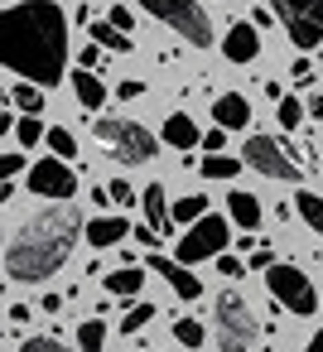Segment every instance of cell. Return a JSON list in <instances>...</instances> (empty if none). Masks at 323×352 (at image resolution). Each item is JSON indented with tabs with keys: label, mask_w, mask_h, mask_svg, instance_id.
Returning <instances> with one entry per match:
<instances>
[{
	"label": "cell",
	"mask_w": 323,
	"mask_h": 352,
	"mask_svg": "<svg viewBox=\"0 0 323 352\" xmlns=\"http://www.w3.org/2000/svg\"><path fill=\"white\" fill-rule=\"evenodd\" d=\"M246 265H251V270H270V265H280V261L270 256V246H256V256H251Z\"/></svg>",
	"instance_id": "obj_38"
},
{
	"label": "cell",
	"mask_w": 323,
	"mask_h": 352,
	"mask_svg": "<svg viewBox=\"0 0 323 352\" xmlns=\"http://www.w3.org/2000/svg\"><path fill=\"white\" fill-rule=\"evenodd\" d=\"M97 58H102V49H97V44H87V49H82V58H78V68H87V73H92V68H97Z\"/></svg>",
	"instance_id": "obj_39"
},
{
	"label": "cell",
	"mask_w": 323,
	"mask_h": 352,
	"mask_svg": "<svg viewBox=\"0 0 323 352\" xmlns=\"http://www.w3.org/2000/svg\"><path fill=\"white\" fill-rule=\"evenodd\" d=\"M304 111H309V107H304L299 97H285V102L275 107V121H280L285 131H299V126H304Z\"/></svg>",
	"instance_id": "obj_26"
},
{
	"label": "cell",
	"mask_w": 323,
	"mask_h": 352,
	"mask_svg": "<svg viewBox=\"0 0 323 352\" xmlns=\"http://www.w3.org/2000/svg\"><path fill=\"white\" fill-rule=\"evenodd\" d=\"M198 174L203 179H236L241 174V160H232V155H203Z\"/></svg>",
	"instance_id": "obj_24"
},
{
	"label": "cell",
	"mask_w": 323,
	"mask_h": 352,
	"mask_svg": "<svg viewBox=\"0 0 323 352\" xmlns=\"http://www.w3.org/2000/svg\"><path fill=\"white\" fill-rule=\"evenodd\" d=\"M87 34H92V44H97V49H107V54H131V49H135V39H131V34H116V25H111V20L87 25Z\"/></svg>",
	"instance_id": "obj_19"
},
{
	"label": "cell",
	"mask_w": 323,
	"mask_h": 352,
	"mask_svg": "<svg viewBox=\"0 0 323 352\" xmlns=\"http://www.w3.org/2000/svg\"><path fill=\"white\" fill-rule=\"evenodd\" d=\"M140 208H145V227H155V232H174V203H169L164 184H150V188L140 193Z\"/></svg>",
	"instance_id": "obj_15"
},
{
	"label": "cell",
	"mask_w": 323,
	"mask_h": 352,
	"mask_svg": "<svg viewBox=\"0 0 323 352\" xmlns=\"http://www.w3.org/2000/svg\"><path fill=\"white\" fill-rule=\"evenodd\" d=\"M145 265H155V275H164V280H169V289H174L179 299H198V294H203V280H198L188 265H179L174 256H150Z\"/></svg>",
	"instance_id": "obj_12"
},
{
	"label": "cell",
	"mask_w": 323,
	"mask_h": 352,
	"mask_svg": "<svg viewBox=\"0 0 323 352\" xmlns=\"http://www.w3.org/2000/svg\"><path fill=\"white\" fill-rule=\"evenodd\" d=\"M159 135H164L174 150H193V145H203V131L193 126V116H188V111H174V116L164 121V131H159Z\"/></svg>",
	"instance_id": "obj_17"
},
{
	"label": "cell",
	"mask_w": 323,
	"mask_h": 352,
	"mask_svg": "<svg viewBox=\"0 0 323 352\" xmlns=\"http://www.w3.org/2000/svg\"><path fill=\"white\" fill-rule=\"evenodd\" d=\"M102 285H107V294L135 299V294H140V285H145V270H140V265H121V270H111Z\"/></svg>",
	"instance_id": "obj_20"
},
{
	"label": "cell",
	"mask_w": 323,
	"mask_h": 352,
	"mask_svg": "<svg viewBox=\"0 0 323 352\" xmlns=\"http://www.w3.org/2000/svg\"><path fill=\"white\" fill-rule=\"evenodd\" d=\"M294 212L309 222V232H318V236H323V198H318V193L294 188Z\"/></svg>",
	"instance_id": "obj_21"
},
{
	"label": "cell",
	"mask_w": 323,
	"mask_h": 352,
	"mask_svg": "<svg viewBox=\"0 0 323 352\" xmlns=\"http://www.w3.org/2000/svg\"><path fill=\"white\" fill-rule=\"evenodd\" d=\"M203 217H208V198H203V193H188V198H179V203H174V227H183V232H188V227H193V222H203Z\"/></svg>",
	"instance_id": "obj_22"
},
{
	"label": "cell",
	"mask_w": 323,
	"mask_h": 352,
	"mask_svg": "<svg viewBox=\"0 0 323 352\" xmlns=\"http://www.w3.org/2000/svg\"><path fill=\"white\" fill-rule=\"evenodd\" d=\"M131 232H135V227H131L121 212H116V217H111V212H102V217H92V222H87V232H82V236H87V246L107 251V246H121Z\"/></svg>",
	"instance_id": "obj_13"
},
{
	"label": "cell",
	"mask_w": 323,
	"mask_h": 352,
	"mask_svg": "<svg viewBox=\"0 0 323 352\" xmlns=\"http://www.w3.org/2000/svg\"><path fill=\"white\" fill-rule=\"evenodd\" d=\"M107 20H111V25H116L121 34H131V25H135V15H131L126 6H111V15H107Z\"/></svg>",
	"instance_id": "obj_35"
},
{
	"label": "cell",
	"mask_w": 323,
	"mask_h": 352,
	"mask_svg": "<svg viewBox=\"0 0 323 352\" xmlns=\"http://www.w3.org/2000/svg\"><path fill=\"white\" fill-rule=\"evenodd\" d=\"M241 164H251L260 179H275V184H299L304 179V160H294V145L275 140V135H251L246 150H241Z\"/></svg>",
	"instance_id": "obj_6"
},
{
	"label": "cell",
	"mask_w": 323,
	"mask_h": 352,
	"mask_svg": "<svg viewBox=\"0 0 323 352\" xmlns=\"http://www.w3.org/2000/svg\"><path fill=\"white\" fill-rule=\"evenodd\" d=\"M294 49H323V0H270Z\"/></svg>",
	"instance_id": "obj_8"
},
{
	"label": "cell",
	"mask_w": 323,
	"mask_h": 352,
	"mask_svg": "<svg viewBox=\"0 0 323 352\" xmlns=\"http://www.w3.org/2000/svg\"><path fill=\"white\" fill-rule=\"evenodd\" d=\"M92 131H97V140L107 145V155L116 160V164H150L159 150H155V131H145L140 121H126V116H97L92 121Z\"/></svg>",
	"instance_id": "obj_3"
},
{
	"label": "cell",
	"mask_w": 323,
	"mask_h": 352,
	"mask_svg": "<svg viewBox=\"0 0 323 352\" xmlns=\"http://www.w3.org/2000/svg\"><path fill=\"white\" fill-rule=\"evenodd\" d=\"M39 309H44V314H58V309H63V294H44Z\"/></svg>",
	"instance_id": "obj_43"
},
{
	"label": "cell",
	"mask_w": 323,
	"mask_h": 352,
	"mask_svg": "<svg viewBox=\"0 0 323 352\" xmlns=\"http://www.w3.org/2000/svg\"><path fill=\"white\" fill-rule=\"evenodd\" d=\"M10 323H30V304H10Z\"/></svg>",
	"instance_id": "obj_44"
},
{
	"label": "cell",
	"mask_w": 323,
	"mask_h": 352,
	"mask_svg": "<svg viewBox=\"0 0 323 352\" xmlns=\"http://www.w3.org/2000/svg\"><path fill=\"white\" fill-rule=\"evenodd\" d=\"M222 58H227V63H256V58H260V34H256L251 20H246V25H232V30L222 34Z\"/></svg>",
	"instance_id": "obj_11"
},
{
	"label": "cell",
	"mask_w": 323,
	"mask_h": 352,
	"mask_svg": "<svg viewBox=\"0 0 323 352\" xmlns=\"http://www.w3.org/2000/svg\"><path fill=\"white\" fill-rule=\"evenodd\" d=\"M251 25L265 30V25H270V6H256V10H251Z\"/></svg>",
	"instance_id": "obj_42"
},
{
	"label": "cell",
	"mask_w": 323,
	"mask_h": 352,
	"mask_svg": "<svg viewBox=\"0 0 323 352\" xmlns=\"http://www.w3.org/2000/svg\"><path fill=\"white\" fill-rule=\"evenodd\" d=\"M49 150H54V160H78V140H73V131H63V126H54L49 131Z\"/></svg>",
	"instance_id": "obj_28"
},
{
	"label": "cell",
	"mask_w": 323,
	"mask_h": 352,
	"mask_svg": "<svg viewBox=\"0 0 323 352\" xmlns=\"http://www.w3.org/2000/svg\"><path fill=\"white\" fill-rule=\"evenodd\" d=\"M289 73H294V82H299V87H309V82H313V58H294V68H289Z\"/></svg>",
	"instance_id": "obj_36"
},
{
	"label": "cell",
	"mask_w": 323,
	"mask_h": 352,
	"mask_svg": "<svg viewBox=\"0 0 323 352\" xmlns=\"http://www.w3.org/2000/svg\"><path fill=\"white\" fill-rule=\"evenodd\" d=\"M251 265L246 261H236V256H217V275H227V280H241Z\"/></svg>",
	"instance_id": "obj_34"
},
{
	"label": "cell",
	"mask_w": 323,
	"mask_h": 352,
	"mask_svg": "<svg viewBox=\"0 0 323 352\" xmlns=\"http://www.w3.org/2000/svg\"><path fill=\"white\" fill-rule=\"evenodd\" d=\"M78 232H87V222L73 208H39L34 217H25L5 246V275L15 285H39L49 275H58L78 246Z\"/></svg>",
	"instance_id": "obj_2"
},
{
	"label": "cell",
	"mask_w": 323,
	"mask_h": 352,
	"mask_svg": "<svg viewBox=\"0 0 323 352\" xmlns=\"http://www.w3.org/2000/svg\"><path fill=\"white\" fill-rule=\"evenodd\" d=\"M15 140H20L25 150H34L39 140H49V131H44V121H39V116H20V126H15Z\"/></svg>",
	"instance_id": "obj_27"
},
{
	"label": "cell",
	"mask_w": 323,
	"mask_h": 352,
	"mask_svg": "<svg viewBox=\"0 0 323 352\" xmlns=\"http://www.w3.org/2000/svg\"><path fill=\"white\" fill-rule=\"evenodd\" d=\"M256 314L251 304L236 294V289H222L217 304H212V338H217V352H251L256 347Z\"/></svg>",
	"instance_id": "obj_4"
},
{
	"label": "cell",
	"mask_w": 323,
	"mask_h": 352,
	"mask_svg": "<svg viewBox=\"0 0 323 352\" xmlns=\"http://www.w3.org/2000/svg\"><path fill=\"white\" fill-rule=\"evenodd\" d=\"M309 116H313V121H323V92H313V97H309Z\"/></svg>",
	"instance_id": "obj_45"
},
{
	"label": "cell",
	"mask_w": 323,
	"mask_h": 352,
	"mask_svg": "<svg viewBox=\"0 0 323 352\" xmlns=\"http://www.w3.org/2000/svg\"><path fill=\"white\" fill-rule=\"evenodd\" d=\"M30 193L34 198H54V203H68L78 193V174L68 160H34L30 164Z\"/></svg>",
	"instance_id": "obj_10"
},
{
	"label": "cell",
	"mask_w": 323,
	"mask_h": 352,
	"mask_svg": "<svg viewBox=\"0 0 323 352\" xmlns=\"http://www.w3.org/2000/svg\"><path fill=\"white\" fill-rule=\"evenodd\" d=\"M174 338H179V342H183L188 352H198L208 333H203V323H198V318H174Z\"/></svg>",
	"instance_id": "obj_29"
},
{
	"label": "cell",
	"mask_w": 323,
	"mask_h": 352,
	"mask_svg": "<svg viewBox=\"0 0 323 352\" xmlns=\"http://www.w3.org/2000/svg\"><path fill=\"white\" fill-rule=\"evenodd\" d=\"M10 102H15L25 116H39V111H44V87H34V82H15V87H10Z\"/></svg>",
	"instance_id": "obj_23"
},
{
	"label": "cell",
	"mask_w": 323,
	"mask_h": 352,
	"mask_svg": "<svg viewBox=\"0 0 323 352\" xmlns=\"http://www.w3.org/2000/svg\"><path fill=\"white\" fill-rule=\"evenodd\" d=\"M102 347H107V323L102 318H87L78 328V352H102Z\"/></svg>",
	"instance_id": "obj_25"
},
{
	"label": "cell",
	"mask_w": 323,
	"mask_h": 352,
	"mask_svg": "<svg viewBox=\"0 0 323 352\" xmlns=\"http://www.w3.org/2000/svg\"><path fill=\"white\" fill-rule=\"evenodd\" d=\"M265 289L275 294V304H285L289 314H313L318 309V289H313V280L299 270V265H270L265 270Z\"/></svg>",
	"instance_id": "obj_9"
},
{
	"label": "cell",
	"mask_w": 323,
	"mask_h": 352,
	"mask_svg": "<svg viewBox=\"0 0 323 352\" xmlns=\"http://www.w3.org/2000/svg\"><path fill=\"white\" fill-rule=\"evenodd\" d=\"M0 58L20 82L34 87H58L68 73V15L58 0H20L0 15Z\"/></svg>",
	"instance_id": "obj_1"
},
{
	"label": "cell",
	"mask_w": 323,
	"mask_h": 352,
	"mask_svg": "<svg viewBox=\"0 0 323 352\" xmlns=\"http://www.w3.org/2000/svg\"><path fill=\"white\" fill-rule=\"evenodd\" d=\"M73 97L82 102V111H102V102H107V82H102L97 73L78 68V73H73Z\"/></svg>",
	"instance_id": "obj_18"
},
{
	"label": "cell",
	"mask_w": 323,
	"mask_h": 352,
	"mask_svg": "<svg viewBox=\"0 0 323 352\" xmlns=\"http://www.w3.org/2000/svg\"><path fill=\"white\" fill-rule=\"evenodd\" d=\"M0 174H5V184H15V179L25 174V155H20V150H10L5 160H0Z\"/></svg>",
	"instance_id": "obj_32"
},
{
	"label": "cell",
	"mask_w": 323,
	"mask_h": 352,
	"mask_svg": "<svg viewBox=\"0 0 323 352\" xmlns=\"http://www.w3.org/2000/svg\"><path fill=\"white\" fill-rule=\"evenodd\" d=\"M304 352H323V333H313V338L304 342Z\"/></svg>",
	"instance_id": "obj_46"
},
{
	"label": "cell",
	"mask_w": 323,
	"mask_h": 352,
	"mask_svg": "<svg viewBox=\"0 0 323 352\" xmlns=\"http://www.w3.org/2000/svg\"><path fill=\"white\" fill-rule=\"evenodd\" d=\"M155 314H159L155 304H135V309H131V314L121 318V333H126V338H131V333H140V328H145V323H150Z\"/></svg>",
	"instance_id": "obj_30"
},
{
	"label": "cell",
	"mask_w": 323,
	"mask_h": 352,
	"mask_svg": "<svg viewBox=\"0 0 323 352\" xmlns=\"http://www.w3.org/2000/svg\"><path fill=\"white\" fill-rule=\"evenodd\" d=\"M212 121H217V131H246V126H251L246 97H241V92H222V97L212 102Z\"/></svg>",
	"instance_id": "obj_14"
},
{
	"label": "cell",
	"mask_w": 323,
	"mask_h": 352,
	"mask_svg": "<svg viewBox=\"0 0 323 352\" xmlns=\"http://www.w3.org/2000/svg\"><path fill=\"white\" fill-rule=\"evenodd\" d=\"M227 212H232V222L246 227V232L260 227V198L246 193V188H227Z\"/></svg>",
	"instance_id": "obj_16"
},
{
	"label": "cell",
	"mask_w": 323,
	"mask_h": 352,
	"mask_svg": "<svg viewBox=\"0 0 323 352\" xmlns=\"http://www.w3.org/2000/svg\"><path fill=\"white\" fill-rule=\"evenodd\" d=\"M227 241H232V222H227V217H217V212H208L203 222H193V227L179 236L174 261H179V265H198V261L227 256Z\"/></svg>",
	"instance_id": "obj_7"
},
{
	"label": "cell",
	"mask_w": 323,
	"mask_h": 352,
	"mask_svg": "<svg viewBox=\"0 0 323 352\" xmlns=\"http://www.w3.org/2000/svg\"><path fill=\"white\" fill-rule=\"evenodd\" d=\"M20 352H73V347H63L58 338H25Z\"/></svg>",
	"instance_id": "obj_31"
},
{
	"label": "cell",
	"mask_w": 323,
	"mask_h": 352,
	"mask_svg": "<svg viewBox=\"0 0 323 352\" xmlns=\"http://www.w3.org/2000/svg\"><path fill=\"white\" fill-rule=\"evenodd\" d=\"M135 6L145 10V15H155L159 25H169L183 44H193V49H212L217 39H212V20H208V10L198 6V0H135Z\"/></svg>",
	"instance_id": "obj_5"
},
{
	"label": "cell",
	"mask_w": 323,
	"mask_h": 352,
	"mask_svg": "<svg viewBox=\"0 0 323 352\" xmlns=\"http://www.w3.org/2000/svg\"><path fill=\"white\" fill-rule=\"evenodd\" d=\"M203 150H208V155H222V150H227V131H208V135H203Z\"/></svg>",
	"instance_id": "obj_37"
},
{
	"label": "cell",
	"mask_w": 323,
	"mask_h": 352,
	"mask_svg": "<svg viewBox=\"0 0 323 352\" xmlns=\"http://www.w3.org/2000/svg\"><path fill=\"white\" fill-rule=\"evenodd\" d=\"M131 236H135V241H140V246H155V241H159V232H155V227H135V232H131Z\"/></svg>",
	"instance_id": "obj_41"
},
{
	"label": "cell",
	"mask_w": 323,
	"mask_h": 352,
	"mask_svg": "<svg viewBox=\"0 0 323 352\" xmlns=\"http://www.w3.org/2000/svg\"><path fill=\"white\" fill-rule=\"evenodd\" d=\"M140 92H145V87H140V82H121V87H116V97H121V102H135V97H140Z\"/></svg>",
	"instance_id": "obj_40"
},
{
	"label": "cell",
	"mask_w": 323,
	"mask_h": 352,
	"mask_svg": "<svg viewBox=\"0 0 323 352\" xmlns=\"http://www.w3.org/2000/svg\"><path fill=\"white\" fill-rule=\"evenodd\" d=\"M107 188H111V203H116V208H131V203H135V188H131L126 179H111Z\"/></svg>",
	"instance_id": "obj_33"
}]
</instances>
